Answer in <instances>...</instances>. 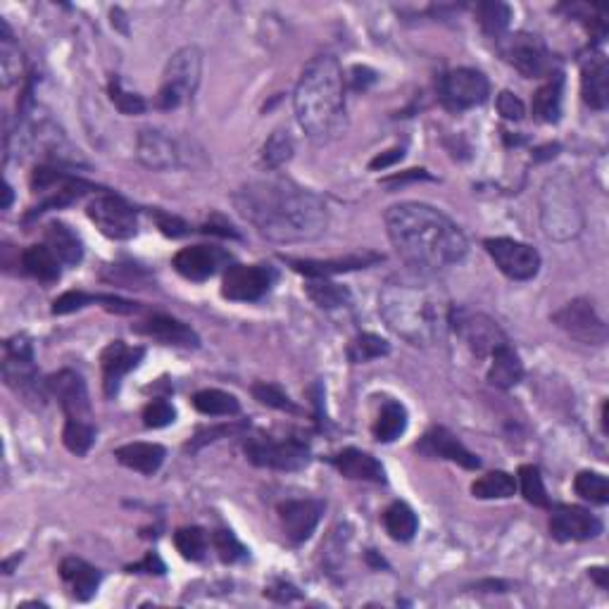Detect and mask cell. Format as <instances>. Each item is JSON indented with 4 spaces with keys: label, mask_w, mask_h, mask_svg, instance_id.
<instances>
[{
    "label": "cell",
    "mask_w": 609,
    "mask_h": 609,
    "mask_svg": "<svg viewBox=\"0 0 609 609\" xmlns=\"http://www.w3.org/2000/svg\"><path fill=\"white\" fill-rule=\"evenodd\" d=\"M62 443L72 455L84 457L86 452L96 443V424L93 422H65V431H62Z\"/></svg>",
    "instance_id": "f6af8a7d"
},
{
    "label": "cell",
    "mask_w": 609,
    "mask_h": 609,
    "mask_svg": "<svg viewBox=\"0 0 609 609\" xmlns=\"http://www.w3.org/2000/svg\"><path fill=\"white\" fill-rule=\"evenodd\" d=\"M588 574H590V579H595V583H598V586L605 590L607 586H609V581H607V574L609 571L605 569V567H593V569H588Z\"/></svg>",
    "instance_id": "94428289"
},
{
    "label": "cell",
    "mask_w": 609,
    "mask_h": 609,
    "mask_svg": "<svg viewBox=\"0 0 609 609\" xmlns=\"http://www.w3.org/2000/svg\"><path fill=\"white\" fill-rule=\"evenodd\" d=\"M324 510H326V502L315 498L281 502L279 519H281V529H284L288 541L295 545L305 543L307 538L315 533Z\"/></svg>",
    "instance_id": "d6986e66"
},
{
    "label": "cell",
    "mask_w": 609,
    "mask_h": 609,
    "mask_svg": "<svg viewBox=\"0 0 609 609\" xmlns=\"http://www.w3.org/2000/svg\"><path fill=\"white\" fill-rule=\"evenodd\" d=\"M276 272L265 265H231L222 279V295L234 303H255L274 286Z\"/></svg>",
    "instance_id": "9a60e30c"
},
{
    "label": "cell",
    "mask_w": 609,
    "mask_h": 609,
    "mask_svg": "<svg viewBox=\"0 0 609 609\" xmlns=\"http://www.w3.org/2000/svg\"><path fill=\"white\" fill-rule=\"evenodd\" d=\"M488 93H491V84H488L486 74L469 67L452 69L443 74L441 84H438V96L450 112L472 110L476 105L486 103Z\"/></svg>",
    "instance_id": "30bf717a"
},
{
    "label": "cell",
    "mask_w": 609,
    "mask_h": 609,
    "mask_svg": "<svg viewBox=\"0 0 609 609\" xmlns=\"http://www.w3.org/2000/svg\"><path fill=\"white\" fill-rule=\"evenodd\" d=\"M498 43L505 60L526 79H545L555 74V60H552L550 48L545 46L541 36L519 31V34L507 36Z\"/></svg>",
    "instance_id": "9c48e42d"
},
{
    "label": "cell",
    "mask_w": 609,
    "mask_h": 609,
    "mask_svg": "<svg viewBox=\"0 0 609 609\" xmlns=\"http://www.w3.org/2000/svg\"><path fill=\"white\" fill-rule=\"evenodd\" d=\"M210 543H212V548L217 550L219 560H222L224 564H234V562L246 560L248 557V550L243 548L241 541H238L231 531H224V529L215 531L210 536Z\"/></svg>",
    "instance_id": "681fc988"
},
{
    "label": "cell",
    "mask_w": 609,
    "mask_h": 609,
    "mask_svg": "<svg viewBox=\"0 0 609 609\" xmlns=\"http://www.w3.org/2000/svg\"><path fill=\"white\" fill-rule=\"evenodd\" d=\"M62 262L48 246H31L22 253V269L41 284H53L60 279Z\"/></svg>",
    "instance_id": "d590c367"
},
{
    "label": "cell",
    "mask_w": 609,
    "mask_h": 609,
    "mask_svg": "<svg viewBox=\"0 0 609 609\" xmlns=\"http://www.w3.org/2000/svg\"><path fill=\"white\" fill-rule=\"evenodd\" d=\"M543 226L552 238H569L581 231L579 205L571 200L569 193H562L555 181L548 184L543 193Z\"/></svg>",
    "instance_id": "e0dca14e"
},
{
    "label": "cell",
    "mask_w": 609,
    "mask_h": 609,
    "mask_svg": "<svg viewBox=\"0 0 609 609\" xmlns=\"http://www.w3.org/2000/svg\"><path fill=\"white\" fill-rule=\"evenodd\" d=\"M129 571H131V574H134V571H148V574H165V564L160 562V557L155 555V552H148L146 560L134 564V567H129Z\"/></svg>",
    "instance_id": "6f0895ef"
},
{
    "label": "cell",
    "mask_w": 609,
    "mask_h": 609,
    "mask_svg": "<svg viewBox=\"0 0 609 609\" xmlns=\"http://www.w3.org/2000/svg\"><path fill=\"white\" fill-rule=\"evenodd\" d=\"M450 329L467 343V348L472 350L479 360H486L500 345L510 343L505 331L500 329V324L495 322V319L483 315V312L467 310V307H452Z\"/></svg>",
    "instance_id": "ba28073f"
},
{
    "label": "cell",
    "mask_w": 609,
    "mask_h": 609,
    "mask_svg": "<svg viewBox=\"0 0 609 609\" xmlns=\"http://www.w3.org/2000/svg\"><path fill=\"white\" fill-rule=\"evenodd\" d=\"M384 526L393 541L410 543L419 529V519L410 505H405V502H393L384 512Z\"/></svg>",
    "instance_id": "74e56055"
},
{
    "label": "cell",
    "mask_w": 609,
    "mask_h": 609,
    "mask_svg": "<svg viewBox=\"0 0 609 609\" xmlns=\"http://www.w3.org/2000/svg\"><path fill=\"white\" fill-rule=\"evenodd\" d=\"M483 248L507 279L529 281L541 272V255L529 243L514 238H488Z\"/></svg>",
    "instance_id": "4fadbf2b"
},
{
    "label": "cell",
    "mask_w": 609,
    "mask_h": 609,
    "mask_svg": "<svg viewBox=\"0 0 609 609\" xmlns=\"http://www.w3.org/2000/svg\"><path fill=\"white\" fill-rule=\"evenodd\" d=\"M519 486L521 495H524L526 502H531L533 507H550L548 491H545L543 476L538 472V467H533V464L519 467Z\"/></svg>",
    "instance_id": "7dc6e473"
},
{
    "label": "cell",
    "mask_w": 609,
    "mask_h": 609,
    "mask_svg": "<svg viewBox=\"0 0 609 609\" xmlns=\"http://www.w3.org/2000/svg\"><path fill=\"white\" fill-rule=\"evenodd\" d=\"M562 89L564 77L562 72L550 74L548 81L533 96V117L543 124H555L562 117Z\"/></svg>",
    "instance_id": "d6a6232c"
},
{
    "label": "cell",
    "mask_w": 609,
    "mask_h": 609,
    "mask_svg": "<svg viewBox=\"0 0 609 609\" xmlns=\"http://www.w3.org/2000/svg\"><path fill=\"white\" fill-rule=\"evenodd\" d=\"M395 253L417 274H436L464 260L469 241L448 215L424 203H400L386 212Z\"/></svg>",
    "instance_id": "7a4b0ae2"
},
{
    "label": "cell",
    "mask_w": 609,
    "mask_h": 609,
    "mask_svg": "<svg viewBox=\"0 0 609 609\" xmlns=\"http://www.w3.org/2000/svg\"><path fill=\"white\" fill-rule=\"evenodd\" d=\"M174 419H177V410H174L172 403H167L162 398L150 400L146 410H143V424L148 429H165V426L174 424Z\"/></svg>",
    "instance_id": "816d5d0a"
},
{
    "label": "cell",
    "mask_w": 609,
    "mask_h": 609,
    "mask_svg": "<svg viewBox=\"0 0 609 609\" xmlns=\"http://www.w3.org/2000/svg\"><path fill=\"white\" fill-rule=\"evenodd\" d=\"M3 379L10 391H15L24 403L41 410L46 405L48 386L39 381L34 367V348L27 336H12L5 341V360H3Z\"/></svg>",
    "instance_id": "5b68a950"
},
{
    "label": "cell",
    "mask_w": 609,
    "mask_h": 609,
    "mask_svg": "<svg viewBox=\"0 0 609 609\" xmlns=\"http://www.w3.org/2000/svg\"><path fill=\"white\" fill-rule=\"evenodd\" d=\"M174 545L188 562H200L210 548V536L200 526H184L174 533Z\"/></svg>",
    "instance_id": "b9f144b4"
},
{
    "label": "cell",
    "mask_w": 609,
    "mask_h": 609,
    "mask_svg": "<svg viewBox=\"0 0 609 609\" xmlns=\"http://www.w3.org/2000/svg\"><path fill=\"white\" fill-rule=\"evenodd\" d=\"M498 112L510 122H521L526 115L524 103H521L519 96H514L512 91H502L498 96Z\"/></svg>",
    "instance_id": "db71d44e"
},
{
    "label": "cell",
    "mask_w": 609,
    "mask_h": 609,
    "mask_svg": "<svg viewBox=\"0 0 609 609\" xmlns=\"http://www.w3.org/2000/svg\"><path fill=\"white\" fill-rule=\"evenodd\" d=\"M524 379V362L517 355V350L510 343L500 345L491 355V367H488V384L502 391H510Z\"/></svg>",
    "instance_id": "f546056e"
},
{
    "label": "cell",
    "mask_w": 609,
    "mask_h": 609,
    "mask_svg": "<svg viewBox=\"0 0 609 609\" xmlns=\"http://www.w3.org/2000/svg\"><path fill=\"white\" fill-rule=\"evenodd\" d=\"M108 93H110V100L115 103V108L122 112V115H143L146 112V100H143L138 93H131L124 89L122 79H110L108 84Z\"/></svg>",
    "instance_id": "c3c4849f"
},
{
    "label": "cell",
    "mask_w": 609,
    "mask_h": 609,
    "mask_svg": "<svg viewBox=\"0 0 609 609\" xmlns=\"http://www.w3.org/2000/svg\"><path fill=\"white\" fill-rule=\"evenodd\" d=\"M552 322L560 326L564 334L586 345H605L609 338L605 319L598 315V310L586 298L571 300L552 315Z\"/></svg>",
    "instance_id": "5bb4252c"
},
{
    "label": "cell",
    "mask_w": 609,
    "mask_h": 609,
    "mask_svg": "<svg viewBox=\"0 0 609 609\" xmlns=\"http://www.w3.org/2000/svg\"><path fill=\"white\" fill-rule=\"evenodd\" d=\"M293 150H295V146H293L291 134L284 129L274 131V134L267 138L265 146H262V155H260L262 167H267V169L284 167L286 162L293 158Z\"/></svg>",
    "instance_id": "7bdbcfd3"
},
{
    "label": "cell",
    "mask_w": 609,
    "mask_h": 609,
    "mask_svg": "<svg viewBox=\"0 0 609 609\" xmlns=\"http://www.w3.org/2000/svg\"><path fill=\"white\" fill-rule=\"evenodd\" d=\"M243 429H246V426H243V424H236V426H229V424H224V426H212V429L200 431L198 436L193 438V441L186 445V450L196 452V450H200V448H203V445H207V443L219 441V438H222V436H231V433H238V431H243Z\"/></svg>",
    "instance_id": "f5cc1de1"
},
{
    "label": "cell",
    "mask_w": 609,
    "mask_h": 609,
    "mask_svg": "<svg viewBox=\"0 0 609 609\" xmlns=\"http://www.w3.org/2000/svg\"><path fill=\"white\" fill-rule=\"evenodd\" d=\"M115 457L119 464H124L127 469L141 474H155L165 462L167 450L158 443H127L122 448L115 450Z\"/></svg>",
    "instance_id": "4dcf8cb0"
},
{
    "label": "cell",
    "mask_w": 609,
    "mask_h": 609,
    "mask_svg": "<svg viewBox=\"0 0 609 609\" xmlns=\"http://www.w3.org/2000/svg\"><path fill=\"white\" fill-rule=\"evenodd\" d=\"M136 155L148 169L167 172L181 165V150L172 136L160 129H143L136 138Z\"/></svg>",
    "instance_id": "44dd1931"
},
{
    "label": "cell",
    "mask_w": 609,
    "mask_h": 609,
    "mask_svg": "<svg viewBox=\"0 0 609 609\" xmlns=\"http://www.w3.org/2000/svg\"><path fill=\"white\" fill-rule=\"evenodd\" d=\"M372 81H376V74L372 72V69H367V67H355L353 69V86L357 91L364 89L367 84H372Z\"/></svg>",
    "instance_id": "91938a15"
},
{
    "label": "cell",
    "mask_w": 609,
    "mask_h": 609,
    "mask_svg": "<svg viewBox=\"0 0 609 609\" xmlns=\"http://www.w3.org/2000/svg\"><path fill=\"white\" fill-rule=\"evenodd\" d=\"M31 191L39 196V205L29 212V219L48 210H60V207L72 205L74 200L84 198L86 193L98 191V188L89 181L62 172L58 167L39 165L31 174Z\"/></svg>",
    "instance_id": "52a82bcc"
},
{
    "label": "cell",
    "mask_w": 609,
    "mask_h": 609,
    "mask_svg": "<svg viewBox=\"0 0 609 609\" xmlns=\"http://www.w3.org/2000/svg\"><path fill=\"white\" fill-rule=\"evenodd\" d=\"M229 262V255L215 246H191L174 255L172 267L188 281H207Z\"/></svg>",
    "instance_id": "cb8c5ba5"
},
{
    "label": "cell",
    "mask_w": 609,
    "mask_h": 609,
    "mask_svg": "<svg viewBox=\"0 0 609 609\" xmlns=\"http://www.w3.org/2000/svg\"><path fill=\"white\" fill-rule=\"evenodd\" d=\"M476 17H479V24L486 31V36L502 41L507 29H510L512 8L507 3H500V0H483V3L476 5Z\"/></svg>",
    "instance_id": "8d00e7d4"
},
{
    "label": "cell",
    "mask_w": 609,
    "mask_h": 609,
    "mask_svg": "<svg viewBox=\"0 0 609 609\" xmlns=\"http://www.w3.org/2000/svg\"><path fill=\"white\" fill-rule=\"evenodd\" d=\"M234 205L257 234L274 243L317 241L329 226L324 200L286 177L250 181L234 193Z\"/></svg>",
    "instance_id": "6da1fadb"
},
{
    "label": "cell",
    "mask_w": 609,
    "mask_h": 609,
    "mask_svg": "<svg viewBox=\"0 0 609 609\" xmlns=\"http://www.w3.org/2000/svg\"><path fill=\"white\" fill-rule=\"evenodd\" d=\"M131 331H136L138 336L153 338L162 345H174V348H198L200 345V338L191 326L169 315H150L143 322L131 326Z\"/></svg>",
    "instance_id": "d4e9b609"
},
{
    "label": "cell",
    "mask_w": 609,
    "mask_h": 609,
    "mask_svg": "<svg viewBox=\"0 0 609 609\" xmlns=\"http://www.w3.org/2000/svg\"><path fill=\"white\" fill-rule=\"evenodd\" d=\"M253 395L255 400H260L262 405L267 407H274V410H281V412H291V414H298L300 407L293 403L288 395L281 391L279 386L276 384H267V381H260V384L253 386Z\"/></svg>",
    "instance_id": "f907efd6"
},
{
    "label": "cell",
    "mask_w": 609,
    "mask_h": 609,
    "mask_svg": "<svg viewBox=\"0 0 609 609\" xmlns=\"http://www.w3.org/2000/svg\"><path fill=\"white\" fill-rule=\"evenodd\" d=\"M417 450L426 457H441V460L455 462L464 469H472V472L481 467L479 457H476L472 450L464 448L460 438L452 436L445 426H433V429L426 431L424 438L417 445Z\"/></svg>",
    "instance_id": "603a6c76"
},
{
    "label": "cell",
    "mask_w": 609,
    "mask_h": 609,
    "mask_svg": "<svg viewBox=\"0 0 609 609\" xmlns=\"http://www.w3.org/2000/svg\"><path fill=\"white\" fill-rule=\"evenodd\" d=\"M331 464L338 469V474L353 481H369V483H386L384 464L376 460L369 452L357 448H345L338 455L331 457Z\"/></svg>",
    "instance_id": "4316f807"
},
{
    "label": "cell",
    "mask_w": 609,
    "mask_h": 609,
    "mask_svg": "<svg viewBox=\"0 0 609 609\" xmlns=\"http://www.w3.org/2000/svg\"><path fill=\"white\" fill-rule=\"evenodd\" d=\"M398 160H403V150H388L386 155H379V158H374L372 162H369V167H372V169H386Z\"/></svg>",
    "instance_id": "680465c9"
},
{
    "label": "cell",
    "mask_w": 609,
    "mask_h": 609,
    "mask_svg": "<svg viewBox=\"0 0 609 609\" xmlns=\"http://www.w3.org/2000/svg\"><path fill=\"white\" fill-rule=\"evenodd\" d=\"M600 422H602V433H607V400H605V403H602Z\"/></svg>",
    "instance_id": "be15d7a7"
},
{
    "label": "cell",
    "mask_w": 609,
    "mask_h": 609,
    "mask_svg": "<svg viewBox=\"0 0 609 609\" xmlns=\"http://www.w3.org/2000/svg\"><path fill=\"white\" fill-rule=\"evenodd\" d=\"M517 493V479L507 472H488L472 483V495L479 500H505Z\"/></svg>",
    "instance_id": "60d3db41"
},
{
    "label": "cell",
    "mask_w": 609,
    "mask_h": 609,
    "mask_svg": "<svg viewBox=\"0 0 609 609\" xmlns=\"http://www.w3.org/2000/svg\"><path fill=\"white\" fill-rule=\"evenodd\" d=\"M381 260H384V255L364 250V253H350L345 257H334V260H293V257H286V265H291L298 274H305L307 279H329L334 274L367 269Z\"/></svg>",
    "instance_id": "7402d4cb"
},
{
    "label": "cell",
    "mask_w": 609,
    "mask_h": 609,
    "mask_svg": "<svg viewBox=\"0 0 609 609\" xmlns=\"http://www.w3.org/2000/svg\"><path fill=\"white\" fill-rule=\"evenodd\" d=\"M24 74L22 50L15 43V36L10 34V27L0 22V84L3 89H10Z\"/></svg>",
    "instance_id": "836d02e7"
},
{
    "label": "cell",
    "mask_w": 609,
    "mask_h": 609,
    "mask_svg": "<svg viewBox=\"0 0 609 609\" xmlns=\"http://www.w3.org/2000/svg\"><path fill=\"white\" fill-rule=\"evenodd\" d=\"M60 576L69 593H72V598L81 602L91 600L98 593L100 581H103V574L96 567H91L89 562L79 560V557H65L60 564Z\"/></svg>",
    "instance_id": "83f0119b"
},
{
    "label": "cell",
    "mask_w": 609,
    "mask_h": 609,
    "mask_svg": "<svg viewBox=\"0 0 609 609\" xmlns=\"http://www.w3.org/2000/svg\"><path fill=\"white\" fill-rule=\"evenodd\" d=\"M388 353H391V343L384 341V338L376 336V334L355 336L353 343H350V348H348V357L353 364L379 360V357H386Z\"/></svg>",
    "instance_id": "ee69618b"
},
{
    "label": "cell",
    "mask_w": 609,
    "mask_h": 609,
    "mask_svg": "<svg viewBox=\"0 0 609 609\" xmlns=\"http://www.w3.org/2000/svg\"><path fill=\"white\" fill-rule=\"evenodd\" d=\"M265 595H267V598L276 600V602H291L295 598H300L298 588L291 586V583L284 581V579H276L274 583H269V586L265 588Z\"/></svg>",
    "instance_id": "9f6ffc18"
},
{
    "label": "cell",
    "mask_w": 609,
    "mask_h": 609,
    "mask_svg": "<svg viewBox=\"0 0 609 609\" xmlns=\"http://www.w3.org/2000/svg\"><path fill=\"white\" fill-rule=\"evenodd\" d=\"M574 491L590 505H607L609 502V483L605 474L581 472L574 481Z\"/></svg>",
    "instance_id": "bcb514c9"
},
{
    "label": "cell",
    "mask_w": 609,
    "mask_h": 609,
    "mask_svg": "<svg viewBox=\"0 0 609 609\" xmlns=\"http://www.w3.org/2000/svg\"><path fill=\"white\" fill-rule=\"evenodd\" d=\"M550 533L555 541H590L602 533V521L579 505H555L550 514Z\"/></svg>",
    "instance_id": "ac0fdd59"
},
{
    "label": "cell",
    "mask_w": 609,
    "mask_h": 609,
    "mask_svg": "<svg viewBox=\"0 0 609 609\" xmlns=\"http://www.w3.org/2000/svg\"><path fill=\"white\" fill-rule=\"evenodd\" d=\"M407 431V410L398 400H386L376 414L372 433L379 443H393Z\"/></svg>",
    "instance_id": "e575fe53"
},
{
    "label": "cell",
    "mask_w": 609,
    "mask_h": 609,
    "mask_svg": "<svg viewBox=\"0 0 609 609\" xmlns=\"http://www.w3.org/2000/svg\"><path fill=\"white\" fill-rule=\"evenodd\" d=\"M153 217H155V224H158V229H160L165 236L179 238V236L188 234V224H186L181 217H177V215H167V212L155 210V212H153Z\"/></svg>",
    "instance_id": "11a10c76"
},
{
    "label": "cell",
    "mask_w": 609,
    "mask_h": 609,
    "mask_svg": "<svg viewBox=\"0 0 609 609\" xmlns=\"http://www.w3.org/2000/svg\"><path fill=\"white\" fill-rule=\"evenodd\" d=\"M203 77V53L196 46H186L172 55L165 67L158 105L162 110H174L196 96Z\"/></svg>",
    "instance_id": "8992f818"
},
{
    "label": "cell",
    "mask_w": 609,
    "mask_h": 609,
    "mask_svg": "<svg viewBox=\"0 0 609 609\" xmlns=\"http://www.w3.org/2000/svg\"><path fill=\"white\" fill-rule=\"evenodd\" d=\"M246 455L255 467L276 469V472H298L310 464V448L300 438H286V441L253 438L246 443Z\"/></svg>",
    "instance_id": "7c38bea8"
},
{
    "label": "cell",
    "mask_w": 609,
    "mask_h": 609,
    "mask_svg": "<svg viewBox=\"0 0 609 609\" xmlns=\"http://www.w3.org/2000/svg\"><path fill=\"white\" fill-rule=\"evenodd\" d=\"M193 407L205 417H234L241 412V403L231 393L217 391V388H205L193 395Z\"/></svg>",
    "instance_id": "ab89813d"
},
{
    "label": "cell",
    "mask_w": 609,
    "mask_h": 609,
    "mask_svg": "<svg viewBox=\"0 0 609 609\" xmlns=\"http://www.w3.org/2000/svg\"><path fill=\"white\" fill-rule=\"evenodd\" d=\"M452 305L431 274L395 276L379 293V312L395 336L417 348L438 345L450 331Z\"/></svg>",
    "instance_id": "3957f363"
},
{
    "label": "cell",
    "mask_w": 609,
    "mask_h": 609,
    "mask_svg": "<svg viewBox=\"0 0 609 609\" xmlns=\"http://www.w3.org/2000/svg\"><path fill=\"white\" fill-rule=\"evenodd\" d=\"M12 203V186L5 184V200H3V210H8Z\"/></svg>",
    "instance_id": "6125c7cd"
},
{
    "label": "cell",
    "mask_w": 609,
    "mask_h": 609,
    "mask_svg": "<svg viewBox=\"0 0 609 609\" xmlns=\"http://www.w3.org/2000/svg\"><path fill=\"white\" fill-rule=\"evenodd\" d=\"M295 117L315 143H331L348 127L345 77L336 58L319 55L303 69L295 86Z\"/></svg>",
    "instance_id": "277c9868"
},
{
    "label": "cell",
    "mask_w": 609,
    "mask_h": 609,
    "mask_svg": "<svg viewBox=\"0 0 609 609\" xmlns=\"http://www.w3.org/2000/svg\"><path fill=\"white\" fill-rule=\"evenodd\" d=\"M100 303L105 310L117 312V315H131V312L141 310V305L131 303V300L117 298V295H103V293H84V291H67L62 293L58 300L53 303V315H69V312H77L81 307Z\"/></svg>",
    "instance_id": "f1b7e54d"
},
{
    "label": "cell",
    "mask_w": 609,
    "mask_h": 609,
    "mask_svg": "<svg viewBox=\"0 0 609 609\" xmlns=\"http://www.w3.org/2000/svg\"><path fill=\"white\" fill-rule=\"evenodd\" d=\"M46 246L53 250V255L67 267H77L79 262L84 260V243H81V238L62 222H53L48 226Z\"/></svg>",
    "instance_id": "1f68e13d"
},
{
    "label": "cell",
    "mask_w": 609,
    "mask_h": 609,
    "mask_svg": "<svg viewBox=\"0 0 609 609\" xmlns=\"http://www.w3.org/2000/svg\"><path fill=\"white\" fill-rule=\"evenodd\" d=\"M146 357V350L141 345H127L124 341H112L100 355V367H103V388L108 398H115L122 388V379L141 364Z\"/></svg>",
    "instance_id": "ffe728a7"
},
{
    "label": "cell",
    "mask_w": 609,
    "mask_h": 609,
    "mask_svg": "<svg viewBox=\"0 0 609 609\" xmlns=\"http://www.w3.org/2000/svg\"><path fill=\"white\" fill-rule=\"evenodd\" d=\"M48 393L58 398V403L69 422H93L91 395L84 376L74 369H60L46 379Z\"/></svg>",
    "instance_id": "2e32d148"
},
{
    "label": "cell",
    "mask_w": 609,
    "mask_h": 609,
    "mask_svg": "<svg viewBox=\"0 0 609 609\" xmlns=\"http://www.w3.org/2000/svg\"><path fill=\"white\" fill-rule=\"evenodd\" d=\"M581 96L593 110H605L609 105V62L600 50H593L581 62Z\"/></svg>",
    "instance_id": "484cf974"
},
{
    "label": "cell",
    "mask_w": 609,
    "mask_h": 609,
    "mask_svg": "<svg viewBox=\"0 0 609 609\" xmlns=\"http://www.w3.org/2000/svg\"><path fill=\"white\" fill-rule=\"evenodd\" d=\"M86 215L103 236L112 241H129L138 234V215L127 200L112 196V193H100L86 207Z\"/></svg>",
    "instance_id": "8fae6325"
},
{
    "label": "cell",
    "mask_w": 609,
    "mask_h": 609,
    "mask_svg": "<svg viewBox=\"0 0 609 609\" xmlns=\"http://www.w3.org/2000/svg\"><path fill=\"white\" fill-rule=\"evenodd\" d=\"M307 298L312 300L322 310H338V307H348L353 295L341 284H334L329 279H310L305 284Z\"/></svg>",
    "instance_id": "f35d334b"
}]
</instances>
